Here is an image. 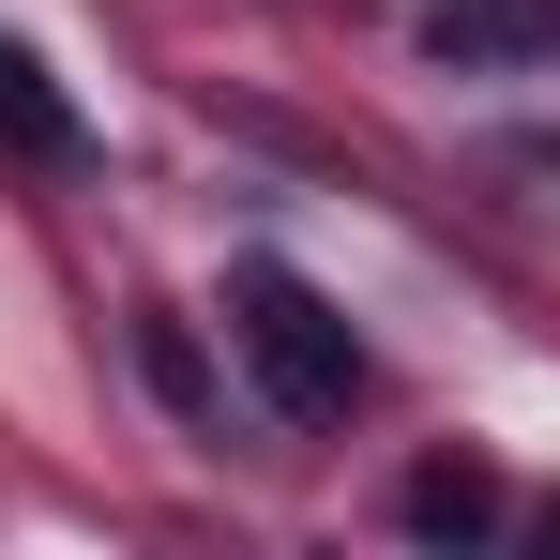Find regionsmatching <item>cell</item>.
Masks as SVG:
<instances>
[{"label":"cell","instance_id":"obj_1","mask_svg":"<svg viewBox=\"0 0 560 560\" xmlns=\"http://www.w3.org/2000/svg\"><path fill=\"white\" fill-rule=\"evenodd\" d=\"M243 349H258V394H273L288 424H349L364 349H349V318L288 273V258H258V273H243Z\"/></svg>","mask_w":560,"mask_h":560},{"label":"cell","instance_id":"obj_2","mask_svg":"<svg viewBox=\"0 0 560 560\" xmlns=\"http://www.w3.org/2000/svg\"><path fill=\"white\" fill-rule=\"evenodd\" d=\"M424 46L469 61V77H500V61H560V0H440Z\"/></svg>","mask_w":560,"mask_h":560},{"label":"cell","instance_id":"obj_3","mask_svg":"<svg viewBox=\"0 0 560 560\" xmlns=\"http://www.w3.org/2000/svg\"><path fill=\"white\" fill-rule=\"evenodd\" d=\"M0 137H15V152H46V167H61V152H92V121L61 106V77H46L31 46H0Z\"/></svg>","mask_w":560,"mask_h":560},{"label":"cell","instance_id":"obj_4","mask_svg":"<svg viewBox=\"0 0 560 560\" xmlns=\"http://www.w3.org/2000/svg\"><path fill=\"white\" fill-rule=\"evenodd\" d=\"M409 530H424V546H485V530H500V485L469 455H424L409 469Z\"/></svg>","mask_w":560,"mask_h":560}]
</instances>
